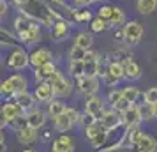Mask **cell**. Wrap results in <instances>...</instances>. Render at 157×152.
<instances>
[{
    "label": "cell",
    "instance_id": "obj_40",
    "mask_svg": "<svg viewBox=\"0 0 157 152\" xmlns=\"http://www.w3.org/2000/svg\"><path fill=\"white\" fill-rule=\"evenodd\" d=\"M0 92H2V95H16L14 88H13V85H11V81L9 80L2 81V85H0Z\"/></svg>",
    "mask_w": 157,
    "mask_h": 152
},
{
    "label": "cell",
    "instance_id": "obj_42",
    "mask_svg": "<svg viewBox=\"0 0 157 152\" xmlns=\"http://www.w3.org/2000/svg\"><path fill=\"white\" fill-rule=\"evenodd\" d=\"M90 142H92L94 147H101V145H104V142H106V134H104V131H102L101 134H97L94 140H90Z\"/></svg>",
    "mask_w": 157,
    "mask_h": 152
},
{
    "label": "cell",
    "instance_id": "obj_25",
    "mask_svg": "<svg viewBox=\"0 0 157 152\" xmlns=\"http://www.w3.org/2000/svg\"><path fill=\"white\" fill-rule=\"evenodd\" d=\"M157 7V0H138L136 9L140 14H152Z\"/></svg>",
    "mask_w": 157,
    "mask_h": 152
},
{
    "label": "cell",
    "instance_id": "obj_28",
    "mask_svg": "<svg viewBox=\"0 0 157 152\" xmlns=\"http://www.w3.org/2000/svg\"><path fill=\"white\" fill-rule=\"evenodd\" d=\"M69 72L76 80L85 76V62L83 60H76V62H69Z\"/></svg>",
    "mask_w": 157,
    "mask_h": 152
},
{
    "label": "cell",
    "instance_id": "obj_11",
    "mask_svg": "<svg viewBox=\"0 0 157 152\" xmlns=\"http://www.w3.org/2000/svg\"><path fill=\"white\" fill-rule=\"evenodd\" d=\"M23 113L25 111L16 103H6L2 106V119H4V122H14L16 119L20 115H23Z\"/></svg>",
    "mask_w": 157,
    "mask_h": 152
},
{
    "label": "cell",
    "instance_id": "obj_15",
    "mask_svg": "<svg viewBox=\"0 0 157 152\" xmlns=\"http://www.w3.org/2000/svg\"><path fill=\"white\" fill-rule=\"evenodd\" d=\"M51 152H74V140L71 136H58L53 142Z\"/></svg>",
    "mask_w": 157,
    "mask_h": 152
},
{
    "label": "cell",
    "instance_id": "obj_22",
    "mask_svg": "<svg viewBox=\"0 0 157 152\" xmlns=\"http://www.w3.org/2000/svg\"><path fill=\"white\" fill-rule=\"evenodd\" d=\"M134 147L138 149V152H154L157 149V142L152 136H148V134H143L141 140Z\"/></svg>",
    "mask_w": 157,
    "mask_h": 152
},
{
    "label": "cell",
    "instance_id": "obj_7",
    "mask_svg": "<svg viewBox=\"0 0 157 152\" xmlns=\"http://www.w3.org/2000/svg\"><path fill=\"white\" fill-rule=\"evenodd\" d=\"M34 95L39 103H48L50 104L55 97V88L50 81H43V83H37L36 90H34Z\"/></svg>",
    "mask_w": 157,
    "mask_h": 152
},
{
    "label": "cell",
    "instance_id": "obj_23",
    "mask_svg": "<svg viewBox=\"0 0 157 152\" xmlns=\"http://www.w3.org/2000/svg\"><path fill=\"white\" fill-rule=\"evenodd\" d=\"M11 81V85L14 88V94H21V92H27V87H29V81L23 74H13L11 78H7Z\"/></svg>",
    "mask_w": 157,
    "mask_h": 152
},
{
    "label": "cell",
    "instance_id": "obj_49",
    "mask_svg": "<svg viewBox=\"0 0 157 152\" xmlns=\"http://www.w3.org/2000/svg\"><path fill=\"white\" fill-rule=\"evenodd\" d=\"M23 152H36V150H34V149H25Z\"/></svg>",
    "mask_w": 157,
    "mask_h": 152
},
{
    "label": "cell",
    "instance_id": "obj_29",
    "mask_svg": "<svg viewBox=\"0 0 157 152\" xmlns=\"http://www.w3.org/2000/svg\"><path fill=\"white\" fill-rule=\"evenodd\" d=\"M92 20H94V14L90 13L88 7L76 9V14H74V21L76 23H90Z\"/></svg>",
    "mask_w": 157,
    "mask_h": 152
},
{
    "label": "cell",
    "instance_id": "obj_38",
    "mask_svg": "<svg viewBox=\"0 0 157 152\" xmlns=\"http://www.w3.org/2000/svg\"><path fill=\"white\" fill-rule=\"evenodd\" d=\"M145 103H150V104H155L157 103V87H150L145 92Z\"/></svg>",
    "mask_w": 157,
    "mask_h": 152
},
{
    "label": "cell",
    "instance_id": "obj_37",
    "mask_svg": "<svg viewBox=\"0 0 157 152\" xmlns=\"http://www.w3.org/2000/svg\"><path fill=\"white\" fill-rule=\"evenodd\" d=\"M131 106H134V104H132L131 101H127L125 97H122L120 101H118V103H117V104L113 106V110H117V111H120V113H124V111H127V110L131 108Z\"/></svg>",
    "mask_w": 157,
    "mask_h": 152
},
{
    "label": "cell",
    "instance_id": "obj_2",
    "mask_svg": "<svg viewBox=\"0 0 157 152\" xmlns=\"http://www.w3.org/2000/svg\"><path fill=\"white\" fill-rule=\"evenodd\" d=\"M124 34H125V41L124 43L127 46H136V44L141 41L145 29L140 21H127L124 25Z\"/></svg>",
    "mask_w": 157,
    "mask_h": 152
},
{
    "label": "cell",
    "instance_id": "obj_21",
    "mask_svg": "<svg viewBox=\"0 0 157 152\" xmlns=\"http://www.w3.org/2000/svg\"><path fill=\"white\" fill-rule=\"evenodd\" d=\"M72 120L71 117L67 115V111L65 113H62L60 117H57V119H53V126H55V129L58 131V133H67V131L72 127Z\"/></svg>",
    "mask_w": 157,
    "mask_h": 152
},
{
    "label": "cell",
    "instance_id": "obj_12",
    "mask_svg": "<svg viewBox=\"0 0 157 152\" xmlns=\"http://www.w3.org/2000/svg\"><path fill=\"white\" fill-rule=\"evenodd\" d=\"M14 99H16V104H18L25 113L32 111V110H34V104H36V101H37L36 95L30 94L29 90H27V92H21V94H16Z\"/></svg>",
    "mask_w": 157,
    "mask_h": 152
},
{
    "label": "cell",
    "instance_id": "obj_48",
    "mask_svg": "<svg viewBox=\"0 0 157 152\" xmlns=\"http://www.w3.org/2000/svg\"><path fill=\"white\" fill-rule=\"evenodd\" d=\"M154 113H155V119H157V103L154 104Z\"/></svg>",
    "mask_w": 157,
    "mask_h": 152
},
{
    "label": "cell",
    "instance_id": "obj_46",
    "mask_svg": "<svg viewBox=\"0 0 157 152\" xmlns=\"http://www.w3.org/2000/svg\"><path fill=\"white\" fill-rule=\"evenodd\" d=\"M29 2L30 0H13V4H14L16 7H20V9H25L27 6H29Z\"/></svg>",
    "mask_w": 157,
    "mask_h": 152
},
{
    "label": "cell",
    "instance_id": "obj_17",
    "mask_svg": "<svg viewBox=\"0 0 157 152\" xmlns=\"http://www.w3.org/2000/svg\"><path fill=\"white\" fill-rule=\"evenodd\" d=\"M140 120H141V115H140V110H138L136 104L134 106H131L127 111L122 113V124L127 126V127H134V126H138Z\"/></svg>",
    "mask_w": 157,
    "mask_h": 152
},
{
    "label": "cell",
    "instance_id": "obj_1",
    "mask_svg": "<svg viewBox=\"0 0 157 152\" xmlns=\"http://www.w3.org/2000/svg\"><path fill=\"white\" fill-rule=\"evenodd\" d=\"M27 65H30V55L23 48H14L7 57V67L14 71H21Z\"/></svg>",
    "mask_w": 157,
    "mask_h": 152
},
{
    "label": "cell",
    "instance_id": "obj_47",
    "mask_svg": "<svg viewBox=\"0 0 157 152\" xmlns=\"http://www.w3.org/2000/svg\"><path fill=\"white\" fill-rule=\"evenodd\" d=\"M51 2H55L57 6H60V7H65L67 4H65V0H51Z\"/></svg>",
    "mask_w": 157,
    "mask_h": 152
},
{
    "label": "cell",
    "instance_id": "obj_50",
    "mask_svg": "<svg viewBox=\"0 0 157 152\" xmlns=\"http://www.w3.org/2000/svg\"><path fill=\"white\" fill-rule=\"evenodd\" d=\"M97 2H102V0H94V4H97Z\"/></svg>",
    "mask_w": 157,
    "mask_h": 152
},
{
    "label": "cell",
    "instance_id": "obj_51",
    "mask_svg": "<svg viewBox=\"0 0 157 152\" xmlns=\"http://www.w3.org/2000/svg\"><path fill=\"white\" fill-rule=\"evenodd\" d=\"M4 2H13V0H4Z\"/></svg>",
    "mask_w": 157,
    "mask_h": 152
},
{
    "label": "cell",
    "instance_id": "obj_45",
    "mask_svg": "<svg viewBox=\"0 0 157 152\" xmlns=\"http://www.w3.org/2000/svg\"><path fill=\"white\" fill-rule=\"evenodd\" d=\"M9 2H4V0H2V6H0V16H2V18H6V16L9 14V6H7Z\"/></svg>",
    "mask_w": 157,
    "mask_h": 152
},
{
    "label": "cell",
    "instance_id": "obj_20",
    "mask_svg": "<svg viewBox=\"0 0 157 152\" xmlns=\"http://www.w3.org/2000/svg\"><path fill=\"white\" fill-rule=\"evenodd\" d=\"M20 37V41L25 44H36L41 41V23H36L32 29L29 30V32H25V34H21V36H18Z\"/></svg>",
    "mask_w": 157,
    "mask_h": 152
},
{
    "label": "cell",
    "instance_id": "obj_16",
    "mask_svg": "<svg viewBox=\"0 0 157 152\" xmlns=\"http://www.w3.org/2000/svg\"><path fill=\"white\" fill-rule=\"evenodd\" d=\"M124 67H125V78L131 81L138 80V78H141V67H140V64L136 62V60H132L131 57H127L125 60H124Z\"/></svg>",
    "mask_w": 157,
    "mask_h": 152
},
{
    "label": "cell",
    "instance_id": "obj_6",
    "mask_svg": "<svg viewBox=\"0 0 157 152\" xmlns=\"http://www.w3.org/2000/svg\"><path fill=\"white\" fill-rule=\"evenodd\" d=\"M99 122L104 131H113L122 124V113L117 110H108V111H104V115Z\"/></svg>",
    "mask_w": 157,
    "mask_h": 152
},
{
    "label": "cell",
    "instance_id": "obj_24",
    "mask_svg": "<svg viewBox=\"0 0 157 152\" xmlns=\"http://www.w3.org/2000/svg\"><path fill=\"white\" fill-rule=\"evenodd\" d=\"M74 44L79 46V48H83V50H92V44H94V37L92 34H88V32H79L76 34L74 37Z\"/></svg>",
    "mask_w": 157,
    "mask_h": 152
},
{
    "label": "cell",
    "instance_id": "obj_39",
    "mask_svg": "<svg viewBox=\"0 0 157 152\" xmlns=\"http://www.w3.org/2000/svg\"><path fill=\"white\" fill-rule=\"evenodd\" d=\"M122 97H124L122 90H109V94H108V101H109V104H111V106H115V104L120 101Z\"/></svg>",
    "mask_w": 157,
    "mask_h": 152
},
{
    "label": "cell",
    "instance_id": "obj_36",
    "mask_svg": "<svg viewBox=\"0 0 157 152\" xmlns=\"http://www.w3.org/2000/svg\"><path fill=\"white\" fill-rule=\"evenodd\" d=\"M102 131H104V129H102L101 122H97V124H94V126H90V127H86L85 134H86V138H88V140H94V138L97 136V134H101Z\"/></svg>",
    "mask_w": 157,
    "mask_h": 152
},
{
    "label": "cell",
    "instance_id": "obj_18",
    "mask_svg": "<svg viewBox=\"0 0 157 152\" xmlns=\"http://www.w3.org/2000/svg\"><path fill=\"white\" fill-rule=\"evenodd\" d=\"M46 113H44L43 110H32L27 113V122H29L30 127H34V129H39V127H43L44 124H46Z\"/></svg>",
    "mask_w": 157,
    "mask_h": 152
},
{
    "label": "cell",
    "instance_id": "obj_43",
    "mask_svg": "<svg viewBox=\"0 0 157 152\" xmlns=\"http://www.w3.org/2000/svg\"><path fill=\"white\" fill-rule=\"evenodd\" d=\"M76 6H78V9H81V7H88V6H92L94 4V0H72Z\"/></svg>",
    "mask_w": 157,
    "mask_h": 152
},
{
    "label": "cell",
    "instance_id": "obj_4",
    "mask_svg": "<svg viewBox=\"0 0 157 152\" xmlns=\"http://www.w3.org/2000/svg\"><path fill=\"white\" fill-rule=\"evenodd\" d=\"M99 78L97 76H81L78 78V90L83 95H95L99 90Z\"/></svg>",
    "mask_w": 157,
    "mask_h": 152
},
{
    "label": "cell",
    "instance_id": "obj_26",
    "mask_svg": "<svg viewBox=\"0 0 157 152\" xmlns=\"http://www.w3.org/2000/svg\"><path fill=\"white\" fill-rule=\"evenodd\" d=\"M65 110H67V106L64 104V101H53L48 104V115L51 117V119H57V117H60L62 113H65Z\"/></svg>",
    "mask_w": 157,
    "mask_h": 152
},
{
    "label": "cell",
    "instance_id": "obj_30",
    "mask_svg": "<svg viewBox=\"0 0 157 152\" xmlns=\"http://www.w3.org/2000/svg\"><path fill=\"white\" fill-rule=\"evenodd\" d=\"M138 110H140V115H141V120H150L154 119L155 113H154V104L150 103H143V104H136Z\"/></svg>",
    "mask_w": 157,
    "mask_h": 152
},
{
    "label": "cell",
    "instance_id": "obj_10",
    "mask_svg": "<svg viewBox=\"0 0 157 152\" xmlns=\"http://www.w3.org/2000/svg\"><path fill=\"white\" fill-rule=\"evenodd\" d=\"M51 58H53V55L48 48H37L36 51L30 53V65H34L37 69V67H43V65L53 62Z\"/></svg>",
    "mask_w": 157,
    "mask_h": 152
},
{
    "label": "cell",
    "instance_id": "obj_44",
    "mask_svg": "<svg viewBox=\"0 0 157 152\" xmlns=\"http://www.w3.org/2000/svg\"><path fill=\"white\" fill-rule=\"evenodd\" d=\"M113 39L115 41H125V34H124V27L122 29H118L117 32L113 34Z\"/></svg>",
    "mask_w": 157,
    "mask_h": 152
},
{
    "label": "cell",
    "instance_id": "obj_41",
    "mask_svg": "<svg viewBox=\"0 0 157 152\" xmlns=\"http://www.w3.org/2000/svg\"><path fill=\"white\" fill-rule=\"evenodd\" d=\"M65 111H67V115L71 117V120H72L74 124H78L79 120H81V113H79L76 108H67Z\"/></svg>",
    "mask_w": 157,
    "mask_h": 152
},
{
    "label": "cell",
    "instance_id": "obj_19",
    "mask_svg": "<svg viewBox=\"0 0 157 152\" xmlns=\"http://www.w3.org/2000/svg\"><path fill=\"white\" fill-rule=\"evenodd\" d=\"M55 72H58L57 65L53 64V62H50V64H46V65H43V67H37L36 69V80L39 81V83L48 81V80H51V76H55Z\"/></svg>",
    "mask_w": 157,
    "mask_h": 152
},
{
    "label": "cell",
    "instance_id": "obj_34",
    "mask_svg": "<svg viewBox=\"0 0 157 152\" xmlns=\"http://www.w3.org/2000/svg\"><path fill=\"white\" fill-rule=\"evenodd\" d=\"M0 36H2V44H4V46H16V43H18L14 34H11V32L6 30V29H2V34H0Z\"/></svg>",
    "mask_w": 157,
    "mask_h": 152
},
{
    "label": "cell",
    "instance_id": "obj_13",
    "mask_svg": "<svg viewBox=\"0 0 157 152\" xmlns=\"http://www.w3.org/2000/svg\"><path fill=\"white\" fill-rule=\"evenodd\" d=\"M36 20H32V18H29V16L25 14H18L14 18V21H13V25H14V30L18 36H21V34H25V32H29L34 25H36Z\"/></svg>",
    "mask_w": 157,
    "mask_h": 152
},
{
    "label": "cell",
    "instance_id": "obj_27",
    "mask_svg": "<svg viewBox=\"0 0 157 152\" xmlns=\"http://www.w3.org/2000/svg\"><path fill=\"white\" fill-rule=\"evenodd\" d=\"M122 25H125V13L120 7H113V14H111V20H109V27L120 29Z\"/></svg>",
    "mask_w": 157,
    "mask_h": 152
},
{
    "label": "cell",
    "instance_id": "obj_14",
    "mask_svg": "<svg viewBox=\"0 0 157 152\" xmlns=\"http://www.w3.org/2000/svg\"><path fill=\"white\" fill-rule=\"evenodd\" d=\"M16 136H18V142L21 145H32L37 142V129L30 127V126H25L21 129H18Z\"/></svg>",
    "mask_w": 157,
    "mask_h": 152
},
{
    "label": "cell",
    "instance_id": "obj_31",
    "mask_svg": "<svg viewBox=\"0 0 157 152\" xmlns=\"http://www.w3.org/2000/svg\"><path fill=\"white\" fill-rule=\"evenodd\" d=\"M122 94H124V97H125L127 101H131L132 104H136L138 99H140V95H141V92H140L136 87H124L122 88Z\"/></svg>",
    "mask_w": 157,
    "mask_h": 152
},
{
    "label": "cell",
    "instance_id": "obj_32",
    "mask_svg": "<svg viewBox=\"0 0 157 152\" xmlns=\"http://www.w3.org/2000/svg\"><path fill=\"white\" fill-rule=\"evenodd\" d=\"M85 55H86V50L79 48V46H72L69 50V62H76V60H85Z\"/></svg>",
    "mask_w": 157,
    "mask_h": 152
},
{
    "label": "cell",
    "instance_id": "obj_3",
    "mask_svg": "<svg viewBox=\"0 0 157 152\" xmlns=\"http://www.w3.org/2000/svg\"><path fill=\"white\" fill-rule=\"evenodd\" d=\"M122 78H125V67H124V60H113L108 64V72L102 80L108 85H117Z\"/></svg>",
    "mask_w": 157,
    "mask_h": 152
},
{
    "label": "cell",
    "instance_id": "obj_9",
    "mask_svg": "<svg viewBox=\"0 0 157 152\" xmlns=\"http://www.w3.org/2000/svg\"><path fill=\"white\" fill-rule=\"evenodd\" d=\"M85 111L94 115L97 120L102 119L104 115V104H102V99H99L97 95H88L85 101Z\"/></svg>",
    "mask_w": 157,
    "mask_h": 152
},
{
    "label": "cell",
    "instance_id": "obj_8",
    "mask_svg": "<svg viewBox=\"0 0 157 152\" xmlns=\"http://www.w3.org/2000/svg\"><path fill=\"white\" fill-rule=\"evenodd\" d=\"M69 34H71V25L65 21V20H60V21H57L55 25L50 27V36H51V39L57 41V43L65 41V39L69 37Z\"/></svg>",
    "mask_w": 157,
    "mask_h": 152
},
{
    "label": "cell",
    "instance_id": "obj_33",
    "mask_svg": "<svg viewBox=\"0 0 157 152\" xmlns=\"http://www.w3.org/2000/svg\"><path fill=\"white\" fill-rule=\"evenodd\" d=\"M108 27H109V23H106L104 20H101V18H94L92 21H90V30H92L94 34H101Z\"/></svg>",
    "mask_w": 157,
    "mask_h": 152
},
{
    "label": "cell",
    "instance_id": "obj_5",
    "mask_svg": "<svg viewBox=\"0 0 157 152\" xmlns=\"http://www.w3.org/2000/svg\"><path fill=\"white\" fill-rule=\"evenodd\" d=\"M53 85V88H55V95L57 97H67V95L71 94V90H72V87H71V83L64 78V74L58 71V72H55V76H51V80H48Z\"/></svg>",
    "mask_w": 157,
    "mask_h": 152
},
{
    "label": "cell",
    "instance_id": "obj_35",
    "mask_svg": "<svg viewBox=\"0 0 157 152\" xmlns=\"http://www.w3.org/2000/svg\"><path fill=\"white\" fill-rule=\"evenodd\" d=\"M111 14H113V7H111V6H101L99 11H97V18L104 20L106 23H109V20H111Z\"/></svg>",
    "mask_w": 157,
    "mask_h": 152
}]
</instances>
